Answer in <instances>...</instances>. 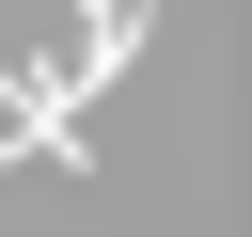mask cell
I'll list each match as a JSON object with an SVG mask.
<instances>
[{
    "label": "cell",
    "instance_id": "cell-1",
    "mask_svg": "<svg viewBox=\"0 0 252 237\" xmlns=\"http://www.w3.org/2000/svg\"><path fill=\"white\" fill-rule=\"evenodd\" d=\"M0 158H16V174H94L79 95H63V63H47V47H0Z\"/></svg>",
    "mask_w": 252,
    "mask_h": 237
},
{
    "label": "cell",
    "instance_id": "cell-2",
    "mask_svg": "<svg viewBox=\"0 0 252 237\" xmlns=\"http://www.w3.org/2000/svg\"><path fill=\"white\" fill-rule=\"evenodd\" d=\"M142 63V0H79V47H63V95H110Z\"/></svg>",
    "mask_w": 252,
    "mask_h": 237
}]
</instances>
